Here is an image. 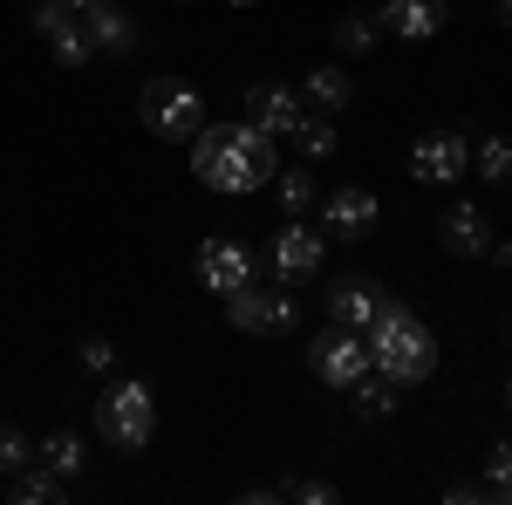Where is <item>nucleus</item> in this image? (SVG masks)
<instances>
[{"label":"nucleus","mask_w":512,"mask_h":505,"mask_svg":"<svg viewBox=\"0 0 512 505\" xmlns=\"http://www.w3.org/2000/svg\"><path fill=\"white\" fill-rule=\"evenodd\" d=\"M472 164H478V178L485 185H512V137H485V144H472Z\"/></svg>","instance_id":"23"},{"label":"nucleus","mask_w":512,"mask_h":505,"mask_svg":"<svg viewBox=\"0 0 512 505\" xmlns=\"http://www.w3.org/2000/svg\"><path fill=\"white\" fill-rule=\"evenodd\" d=\"M62 7H76V14H82V7H96V0H62Z\"/></svg>","instance_id":"31"},{"label":"nucleus","mask_w":512,"mask_h":505,"mask_svg":"<svg viewBox=\"0 0 512 505\" xmlns=\"http://www.w3.org/2000/svg\"><path fill=\"white\" fill-rule=\"evenodd\" d=\"M383 35H403V41H431L444 28V0H383Z\"/></svg>","instance_id":"15"},{"label":"nucleus","mask_w":512,"mask_h":505,"mask_svg":"<svg viewBox=\"0 0 512 505\" xmlns=\"http://www.w3.org/2000/svg\"><path fill=\"white\" fill-rule=\"evenodd\" d=\"M226 321H233L239 335H294V287H260V280H246L239 294H226Z\"/></svg>","instance_id":"5"},{"label":"nucleus","mask_w":512,"mask_h":505,"mask_svg":"<svg viewBox=\"0 0 512 505\" xmlns=\"http://www.w3.org/2000/svg\"><path fill=\"white\" fill-rule=\"evenodd\" d=\"M192 178L212 192H260L274 185V137L260 123H205L192 137Z\"/></svg>","instance_id":"1"},{"label":"nucleus","mask_w":512,"mask_h":505,"mask_svg":"<svg viewBox=\"0 0 512 505\" xmlns=\"http://www.w3.org/2000/svg\"><path fill=\"white\" fill-rule=\"evenodd\" d=\"M349 96H355V82L342 76V69H315L308 89H301V103H308V110H328V117H335V110H349Z\"/></svg>","instance_id":"20"},{"label":"nucleus","mask_w":512,"mask_h":505,"mask_svg":"<svg viewBox=\"0 0 512 505\" xmlns=\"http://www.w3.org/2000/svg\"><path fill=\"white\" fill-rule=\"evenodd\" d=\"M233 7H253V0H233Z\"/></svg>","instance_id":"33"},{"label":"nucleus","mask_w":512,"mask_h":505,"mask_svg":"<svg viewBox=\"0 0 512 505\" xmlns=\"http://www.w3.org/2000/svg\"><path fill=\"white\" fill-rule=\"evenodd\" d=\"M137 117H144V130L164 137V144H192L198 130H205V96L178 76H151L144 96H137Z\"/></svg>","instance_id":"4"},{"label":"nucleus","mask_w":512,"mask_h":505,"mask_svg":"<svg viewBox=\"0 0 512 505\" xmlns=\"http://www.w3.org/2000/svg\"><path fill=\"white\" fill-rule=\"evenodd\" d=\"M62 492H69V478H62V471H48L41 458L14 471V499H21V505H55Z\"/></svg>","instance_id":"19"},{"label":"nucleus","mask_w":512,"mask_h":505,"mask_svg":"<svg viewBox=\"0 0 512 505\" xmlns=\"http://www.w3.org/2000/svg\"><path fill=\"white\" fill-rule=\"evenodd\" d=\"M437 239H444V253H458V260H485V253H492V219L478 212L472 198H458V205L437 212Z\"/></svg>","instance_id":"12"},{"label":"nucleus","mask_w":512,"mask_h":505,"mask_svg":"<svg viewBox=\"0 0 512 505\" xmlns=\"http://www.w3.org/2000/svg\"><path fill=\"white\" fill-rule=\"evenodd\" d=\"M465 171H472L465 130H424V137H417V151H410V178H417V185H458Z\"/></svg>","instance_id":"9"},{"label":"nucleus","mask_w":512,"mask_h":505,"mask_svg":"<svg viewBox=\"0 0 512 505\" xmlns=\"http://www.w3.org/2000/svg\"><path fill=\"white\" fill-rule=\"evenodd\" d=\"M499 28H512V0H499Z\"/></svg>","instance_id":"30"},{"label":"nucleus","mask_w":512,"mask_h":505,"mask_svg":"<svg viewBox=\"0 0 512 505\" xmlns=\"http://www.w3.org/2000/svg\"><path fill=\"white\" fill-rule=\"evenodd\" d=\"M274 198H280V212H287V219H308V212L321 205L315 171H301V164H294V171H274Z\"/></svg>","instance_id":"17"},{"label":"nucleus","mask_w":512,"mask_h":505,"mask_svg":"<svg viewBox=\"0 0 512 505\" xmlns=\"http://www.w3.org/2000/svg\"><path fill=\"white\" fill-rule=\"evenodd\" d=\"M444 499H451V505H478V499H485V478H478V485H472V478H458V485H444Z\"/></svg>","instance_id":"29"},{"label":"nucleus","mask_w":512,"mask_h":505,"mask_svg":"<svg viewBox=\"0 0 512 505\" xmlns=\"http://www.w3.org/2000/svg\"><path fill=\"white\" fill-rule=\"evenodd\" d=\"M308 369H315L328 389H349L355 376H369V342H362V328H328V335H315Z\"/></svg>","instance_id":"10"},{"label":"nucleus","mask_w":512,"mask_h":505,"mask_svg":"<svg viewBox=\"0 0 512 505\" xmlns=\"http://www.w3.org/2000/svg\"><path fill=\"white\" fill-rule=\"evenodd\" d=\"M198 287L205 294H239L246 280H260V260L246 253V239H226V233H212V239H198Z\"/></svg>","instance_id":"6"},{"label":"nucleus","mask_w":512,"mask_h":505,"mask_svg":"<svg viewBox=\"0 0 512 505\" xmlns=\"http://www.w3.org/2000/svg\"><path fill=\"white\" fill-rule=\"evenodd\" d=\"M82 28L96 41V55H130V48H137V21H130L123 7H110V0L82 7Z\"/></svg>","instance_id":"16"},{"label":"nucleus","mask_w":512,"mask_h":505,"mask_svg":"<svg viewBox=\"0 0 512 505\" xmlns=\"http://www.w3.org/2000/svg\"><path fill=\"white\" fill-rule=\"evenodd\" d=\"M21 465H35V444H28L14 424H0V478H14Z\"/></svg>","instance_id":"26"},{"label":"nucleus","mask_w":512,"mask_h":505,"mask_svg":"<svg viewBox=\"0 0 512 505\" xmlns=\"http://www.w3.org/2000/svg\"><path fill=\"white\" fill-rule=\"evenodd\" d=\"M280 499H294V505H335V485H328V478H294V485H280Z\"/></svg>","instance_id":"28"},{"label":"nucleus","mask_w":512,"mask_h":505,"mask_svg":"<svg viewBox=\"0 0 512 505\" xmlns=\"http://www.w3.org/2000/svg\"><path fill=\"white\" fill-rule=\"evenodd\" d=\"M376 35H383V21H376V14H342V21H335V41H342L349 55H369Z\"/></svg>","instance_id":"25"},{"label":"nucleus","mask_w":512,"mask_h":505,"mask_svg":"<svg viewBox=\"0 0 512 505\" xmlns=\"http://www.w3.org/2000/svg\"><path fill=\"white\" fill-rule=\"evenodd\" d=\"M76 362L89 369V376H110V369H117V342H110V335H89V342L76 349Z\"/></svg>","instance_id":"27"},{"label":"nucleus","mask_w":512,"mask_h":505,"mask_svg":"<svg viewBox=\"0 0 512 505\" xmlns=\"http://www.w3.org/2000/svg\"><path fill=\"white\" fill-rule=\"evenodd\" d=\"M35 458H41L48 471H62V478H76V471H82V437L55 424V430H48V437L35 444Z\"/></svg>","instance_id":"21"},{"label":"nucleus","mask_w":512,"mask_h":505,"mask_svg":"<svg viewBox=\"0 0 512 505\" xmlns=\"http://www.w3.org/2000/svg\"><path fill=\"white\" fill-rule=\"evenodd\" d=\"M383 308V287L369 280V273H342V280H328V321L335 328H369Z\"/></svg>","instance_id":"13"},{"label":"nucleus","mask_w":512,"mask_h":505,"mask_svg":"<svg viewBox=\"0 0 512 505\" xmlns=\"http://www.w3.org/2000/svg\"><path fill=\"white\" fill-rule=\"evenodd\" d=\"M362 342H369V369L390 376L396 389H417L437 376V335L424 328V314L410 301H396V294H383V308L362 328Z\"/></svg>","instance_id":"2"},{"label":"nucleus","mask_w":512,"mask_h":505,"mask_svg":"<svg viewBox=\"0 0 512 505\" xmlns=\"http://www.w3.org/2000/svg\"><path fill=\"white\" fill-rule=\"evenodd\" d=\"M287 137L301 144V157H328V151H335V117H328V110H301Z\"/></svg>","instance_id":"22"},{"label":"nucleus","mask_w":512,"mask_h":505,"mask_svg":"<svg viewBox=\"0 0 512 505\" xmlns=\"http://www.w3.org/2000/svg\"><path fill=\"white\" fill-rule=\"evenodd\" d=\"M315 212H321V233L335 239V246L369 239V233H376V219H383V205H376V192H369V185H342V192L321 198Z\"/></svg>","instance_id":"8"},{"label":"nucleus","mask_w":512,"mask_h":505,"mask_svg":"<svg viewBox=\"0 0 512 505\" xmlns=\"http://www.w3.org/2000/svg\"><path fill=\"white\" fill-rule=\"evenodd\" d=\"M321 260H328V233L321 226H308V219H287L274 233V280L280 287H308L321 273Z\"/></svg>","instance_id":"7"},{"label":"nucleus","mask_w":512,"mask_h":505,"mask_svg":"<svg viewBox=\"0 0 512 505\" xmlns=\"http://www.w3.org/2000/svg\"><path fill=\"white\" fill-rule=\"evenodd\" d=\"M35 35L48 41V55H55L62 69H89V62H96V41L82 28V14H69L62 0H41L35 7Z\"/></svg>","instance_id":"11"},{"label":"nucleus","mask_w":512,"mask_h":505,"mask_svg":"<svg viewBox=\"0 0 512 505\" xmlns=\"http://www.w3.org/2000/svg\"><path fill=\"white\" fill-rule=\"evenodd\" d=\"M301 110H308V103H301L294 89H280V82H253V89H246V123H260L267 137H287Z\"/></svg>","instance_id":"14"},{"label":"nucleus","mask_w":512,"mask_h":505,"mask_svg":"<svg viewBox=\"0 0 512 505\" xmlns=\"http://www.w3.org/2000/svg\"><path fill=\"white\" fill-rule=\"evenodd\" d=\"M349 396H355V417H362V424H383V417L396 410V383H390V376H376V369L355 376Z\"/></svg>","instance_id":"18"},{"label":"nucleus","mask_w":512,"mask_h":505,"mask_svg":"<svg viewBox=\"0 0 512 505\" xmlns=\"http://www.w3.org/2000/svg\"><path fill=\"white\" fill-rule=\"evenodd\" d=\"M485 499L512 505V437H499V444L485 451Z\"/></svg>","instance_id":"24"},{"label":"nucleus","mask_w":512,"mask_h":505,"mask_svg":"<svg viewBox=\"0 0 512 505\" xmlns=\"http://www.w3.org/2000/svg\"><path fill=\"white\" fill-rule=\"evenodd\" d=\"M151 430H158V403H151V383H137V376H123L96 396V437L110 444V451H144L151 444Z\"/></svg>","instance_id":"3"},{"label":"nucleus","mask_w":512,"mask_h":505,"mask_svg":"<svg viewBox=\"0 0 512 505\" xmlns=\"http://www.w3.org/2000/svg\"><path fill=\"white\" fill-rule=\"evenodd\" d=\"M506 403H512V376H506Z\"/></svg>","instance_id":"32"}]
</instances>
